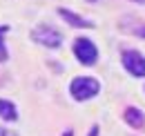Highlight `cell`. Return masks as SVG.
<instances>
[{"label": "cell", "mask_w": 145, "mask_h": 136, "mask_svg": "<svg viewBox=\"0 0 145 136\" xmlns=\"http://www.w3.org/2000/svg\"><path fill=\"white\" fill-rule=\"evenodd\" d=\"M132 34H136L138 38H145V25H134L132 27Z\"/></svg>", "instance_id": "9c48e42d"}, {"label": "cell", "mask_w": 145, "mask_h": 136, "mask_svg": "<svg viewBox=\"0 0 145 136\" xmlns=\"http://www.w3.org/2000/svg\"><path fill=\"white\" fill-rule=\"evenodd\" d=\"M69 92H72V96L76 101H89L101 92V83L96 78H91V76H78V78L72 80Z\"/></svg>", "instance_id": "6da1fadb"}, {"label": "cell", "mask_w": 145, "mask_h": 136, "mask_svg": "<svg viewBox=\"0 0 145 136\" xmlns=\"http://www.w3.org/2000/svg\"><path fill=\"white\" fill-rule=\"evenodd\" d=\"M0 136H18V134L11 132V129H0Z\"/></svg>", "instance_id": "30bf717a"}, {"label": "cell", "mask_w": 145, "mask_h": 136, "mask_svg": "<svg viewBox=\"0 0 145 136\" xmlns=\"http://www.w3.org/2000/svg\"><path fill=\"white\" fill-rule=\"evenodd\" d=\"M121 63H123L125 71H129L132 76H136V78L145 76V56L143 54H138L134 49H125L123 56H121Z\"/></svg>", "instance_id": "277c9868"}, {"label": "cell", "mask_w": 145, "mask_h": 136, "mask_svg": "<svg viewBox=\"0 0 145 136\" xmlns=\"http://www.w3.org/2000/svg\"><path fill=\"white\" fill-rule=\"evenodd\" d=\"M5 34H7V27H0V60H7V47H5Z\"/></svg>", "instance_id": "ba28073f"}, {"label": "cell", "mask_w": 145, "mask_h": 136, "mask_svg": "<svg viewBox=\"0 0 145 136\" xmlns=\"http://www.w3.org/2000/svg\"><path fill=\"white\" fill-rule=\"evenodd\" d=\"M89 2H96V0H89Z\"/></svg>", "instance_id": "4fadbf2b"}, {"label": "cell", "mask_w": 145, "mask_h": 136, "mask_svg": "<svg viewBox=\"0 0 145 136\" xmlns=\"http://www.w3.org/2000/svg\"><path fill=\"white\" fill-rule=\"evenodd\" d=\"M0 118H2V120H16V118H18L16 105H14L11 101L0 98Z\"/></svg>", "instance_id": "52a82bcc"}, {"label": "cell", "mask_w": 145, "mask_h": 136, "mask_svg": "<svg viewBox=\"0 0 145 136\" xmlns=\"http://www.w3.org/2000/svg\"><path fill=\"white\" fill-rule=\"evenodd\" d=\"M123 118H125V123L129 127H134V129L145 127V114L138 109V107H127L125 114H123Z\"/></svg>", "instance_id": "5b68a950"}, {"label": "cell", "mask_w": 145, "mask_h": 136, "mask_svg": "<svg viewBox=\"0 0 145 136\" xmlns=\"http://www.w3.org/2000/svg\"><path fill=\"white\" fill-rule=\"evenodd\" d=\"M31 38H34L36 42H40V45L49 47V49L60 47V42H63V36H60V31H56L54 27H49V25H38L36 29L31 31Z\"/></svg>", "instance_id": "3957f363"}, {"label": "cell", "mask_w": 145, "mask_h": 136, "mask_svg": "<svg viewBox=\"0 0 145 136\" xmlns=\"http://www.w3.org/2000/svg\"><path fill=\"white\" fill-rule=\"evenodd\" d=\"M96 134H98V127H94V129H91V134H89V136H96Z\"/></svg>", "instance_id": "8fae6325"}, {"label": "cell", "mask_w": 145, "mask_h": 136, "mask_svg": "<svg viewBox=\"0 0 145 136\" xmlns=\"http://www.w3.org/2000/svg\"><path fill=\"white\" fill-rule=\"evenodd\" d=\"M129 2H138V5H145V0H129Z\"/></svg>", "instance_id": "7c38bea8"}, {"label": "cell", "mask_w": 145, "mask_h": 136, "mask_svg": "<svg viewBox=\"0 0 145 136\" xmlns=\"http://www.w3.org/2000/svg\"><path fill=\"white\" fill-rule=\"evenodd\" d=\"M58 14L65 18L72 27H80V29H89V27H94V22H89V20H85V18H80L78 14H74V11H69V9H65V7H60L58 9Z\"/></svg>", "instance_id": "8992f818"}, {"label": "cell", "mask_w": 145, "mask_h": 136, "mask_svg": "<svg viewBox=\"0 0 145 136\" xmlns=\"http://www.w3.org/2000/svg\"><path fill=\"white\" fill-rule=\"evenodd\" d=\"M74 56L78 58V63L89 67V65H94L98 60V49H96V45L89 38H76L74 40Z\"/></svg>", "instance_id": "7a4b0ae2"}]
</instances>
